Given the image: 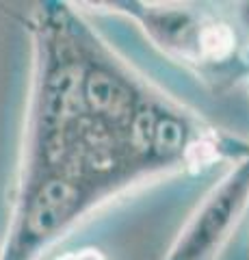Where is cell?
<instances>
[{"label": "cell", "instance_id": "7a4b0ae2", "mask_svg": "<svg viewBox=\"0 0 249 260\" xmlns=\"http://www.w3.org/2000/svg\"><path fill=\"white\" fill-rule=\"evenodd\" d=\"M249 204V150L189 217L165 260H212Z\"/></svg>", "mask_w": 249, "mask_h": 260}, {"label": "cell", "instance_id": "6da1fadb", "mask_svg": "<svg viewBox=\"0 0 249 260\" xmlns=\"http://www.w3.org/2000/svg\"><path fill=\"white\" fill-rule=\"evenodd\" d=\"M113 186V182L78 165L20 174L0 260H37L48 245L106 198Z\"/></svg>", "mask_w": 249, "mask_h": 260}, {"label": "cell", "instance_id": "277c9868", "mask_svg": "<svg viewBox=\"0 0 249 260\" xmlns=\"http://www.w3.org/2000/svg\"><path fill=\"white\" fill-rule=\"evenodd\" d=\"M57 260H106V258L98 249H78V251H67V254L59 256Z\"/></svg>", "mask_w": 249, "mask_h": 260}, {"label": "cell", "instance_id": "3957f363", "mask_svg": "<svg viewBox=\"0 0 249 260\" xmlns=\"http://www.w3.org/2000/svg\"><path fill=\"white\" fill-rule=\"evenodd\" d=\"M136 13V18L143 22V26L167 50H175L182 56H202L199 52V37H202V26L193 20V15L182 9H169V7H146Z\"/></svg>", "mask_w": 249, "mask_h": 260}]
</instances>
